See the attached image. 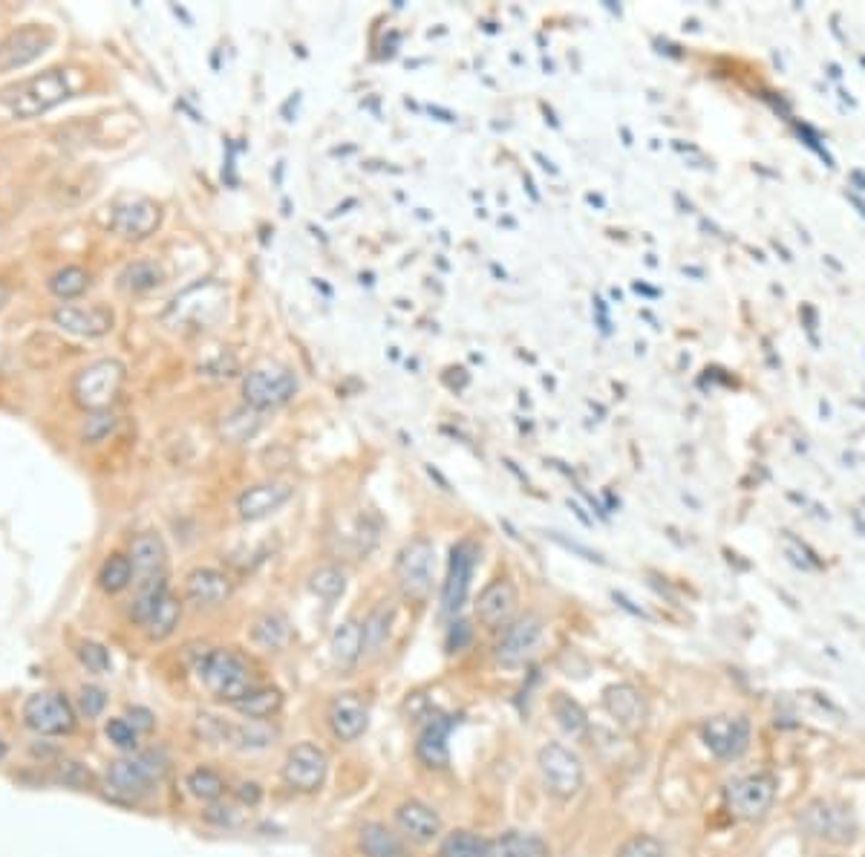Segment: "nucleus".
I'll list each match as a JSON object with an SVG mask.
<instances>
[{
  "label": "nucleus",
  "mask_w": 865,
  "mask_h": 857,
  "mask_svg": "<svg viewBox=\"0 0 865 857\" xmlns=\"http://www.w3.org/2000/svg\"><path fill=\"white\" fill-rule=\"evenodd\" d=\"M185 598L197 609H214L231 598V580L220 569L199 566L185 578Z\"/></svg>",
  "instance_id": "obj_23"
},
{
  "label": "nucleus",
  "mask_w": 865,
  "mask_h": 857,
  "mask_svg": "<svg viewBox=\"0 0 865 857\" xmlns=\"http://www.w3.org/2000/svg\"><path fill=\"white\" fill-rule=\"evenodd\" d=\"M280 707H283V693H280L277 687H260V684H257L254 690H248L240 702H234V710H237L240 716L251 719V722H266V719H272V716L280 713Z\"/></svg>",
  "instance_id": "obj_30"
},
{
  "label": "nucleus",
  "mask_w": 865,
  "mask_h": 857,
  "mask_svg": "<svg viewBox=\"0 0 865 857\" xmlns=\"http://www.w3.org/2000/svg\"><path fill=\"white\" fill-rule=\"evenodd\" d=\"M603 707H606V713L618 722L620 728H626V731H638L643 725V719H646L643 696L632 684H612V687H606Z\"/></svg>",
  "instance_id": "obj_24"
},
{
  "label": "nucleus",
  "mask_w": 865,
  "mask_h": 857,
  "mask_svg": "<svg viewBox=\"0 0 865 857\" xmlns=\"http://www.w3.org/2000/svg\"><path fill=\"white\" fill-rule=\"evenodd\" d=\"M396 826L404 840L427 846L442 834V817L439 811L421 800H404L396 808Z\"/></svg>",
  "instance_id": "obj_21"
},
{
  "label": "nucleus",
  "mask_w": 865,
  "mask_h": 857,
  "mask_svg": "<svg viewBox=\"0 0 865 857\" xmlns=\"http://www.w3.org/2000/svg\"><path fill=\"white\" fill-rule=\"evenodd\" d=\"M329 728L335 733V739L341 742H355L358 736H364L367 725H370V710L361 702V696L355 693H338L329 702Z\"/></svg>",
  "instance_id": "obj_22"
},
{
  "label": "nucleus",
  "mask_w": 865,
  "mask_h": 857,
  "mask_svg": "<svg viewBox=\"0 0 865 857\" xmlns=\"http://www.w3.org/2000/svg\"><path fill=\"white\" fill-rule=\"evenodd\" d=\"M179 621H182V604H179L176 595L168 592V595L162 598V604L156 606V612L150 615V621L145 624V632H148V638H153V641H165V638H171L173 632H176Z\"/></svg>",
  "instance_id": "obj_34"
},
{
  "label": "nucleus",
  "mask_w": 865,
  "mask_h": 857,
  "mask_svg": "<svg viewBox=\"0 0 865 857\" xmlns=\"http://www.w3.org/2000/svg\"><path fill=\"white\" fill-rule=\"evenodd\" d=\"M116 425H119V419H116L113 410H96V413H90V416L84 419L81 439H84L87 445H99V442H104V439L116 430Z\"/></svg>",
  "instance_id": "obj_41"
},
{
  "label": "nucleus",
  "mask_w": 865,
  "mask_h": 857,
  "mask_svg": "<svg viewBox=\"0 0 865 857\" xmlns=\"http://www.w3.org/2000/svg\"><path fill=\"white\" fill-rule=\"evenodd\" d=\"M537 768H540L545 791H548L554 800H571V797L583 788V782H586L583 759L577 757L571 748L560 745V742H548V745L540 748Z\"/></svg>",
  "instance_id": "obj_6"
},
{
  "label": "nucleus",
  "mask_w": 865,
  "mask_h": 857,
  "mask_svg": "<svg viewBox=\"0 0 865 857\" xmlns=\"http://www.w3.org/2000/svg\"><path fill=\"white\" fill-rule=\"evenodd\" d=\"M162 223V208L148 197H124L113 205L110 228L122 240H148Z\"/></svg>",
  "instance_id": "obj_14"
},
{
  "label": "nucleus",
  "mask_w": 865,
  "mask_h": 857,
  "mask_svg": "<svg viewBox=\"0 0 865 857\" xmlns=\"http://www.w3.org/2000/svg\"><path fill=\"white\" fill-rule=\"evenodd\" d=\"M165 771H168V762L156 751L116 759L107 768V788H110V794H116L122 800H139V797H148L156 788V782L165 777Z\"/></svg>",
  "instance_id": "obj_3"
},
{
  "label": "nucleus",
  "mask_w": 865,
  "mask_h": 857,
  "mask_svg": "<svg viewBox=\"0 0 865 857\" xmlns=\"http://www.w3.org/2000/svg\"><path fill=\"white\" fill-rule=\"evenodd\" d=\"M52 41H55V35L44 26H24V29L9 32L0 41V73H12V70H21L26 64L38 61L44 52L50 50Z\"/></svg>",
  "instance_id": "obj_16"
},
{
  "label": "nucleus",
  "mask_w": 865,
  "mask_h": 857,
  "mask_svg": "<svg viewBox=\"0 0 865 857\" xmlns=\"http://www.w3.org/2000/svg\"><path fill=\"white\" fill-rule=\"evenodd\" d=\"M73 96V81L67 70H47L41 76L24 78L0 90V116L3 119H38L52 107Z\"/></svg>",
  "instance_id": "obj_1"
},
{
  "label": "nucleus",
  "mask_w": 865,
  "mask_h": 857,
  "mask_svg": "<svg viewBox=\"0 0 865 857\" xmlns=\"http://www.w3.org/2000/svg\"><path fill=\"white\" fill-rule=\"evenodd\" d=\"M194 670H197L199 679L205 681V687L217 699L228 702V705L240 702L248 690L257 687L248 661L240 653H234V650H208V647H202V653L194 661Z\"/></svg>",
  "instance_id": "obj_2"
},
{
  "label": "nucleus",
  "mask_w": 865,
  "mask_h": 857,
  "mask_svg": "<svg viewBox=\"0 0 865 857\" xmlns=\"http://www.w3.org/2000/svg\"><path fill=\"white\" fill-rule=\"evenodd\" d=\"M358 849L364 857H410L407 840L384 823H364L358 832Z\"/></svg>",
  "instance_id": "obj_26"
},
{
  "label": "nucleus",
  "mask_w": 865,
  "mask_h": 857,
  "mask_svg": "<svg viewBox=\"0 0 865 857\" xmlns=\"http://www.w3.org/2000/svg\"><path fill=\"white\" fill-rule=\"evenodd\" d=\"M393 606L387 604H378L375 609H370V615L364 618V624H361V632H364V650H370V653H378L384 644H387V638H390V627H393Z\"/></svg>",
  "instance_id": "obj_36"
},
{
  "label": "nucleus",
  "mask_w": 865,
  "mask_h": 857,
  "mask_svg": "<svg viewBox=\"0 0 865 857\" xmlns=\"http://www.w3.org/2000/svg\"><path fill=\"white\" fill-rule=\"evenodd\" d=\"M551 537H554V540H557V543H560V546H566V549H571V552H577V555H583V557H586V560H600V557L592 555V552H589V549H583V546H577V543H569V540H563V537H560V534H551Z\"/></svg>",
  "instance_id": "obj_50"
},
{
  "label": "nucleus",
  "mask_w": 865,
  "mask_h": 857,
  "mask_svg": "<svg viewBox=\"0 0 865 857\" xmlns=\"http://www.w3.org/2000/svg\"><path fill=\"white\" fill-rule=\"evenodd\" d=\"M78 658H81V664H84L90 673H99V676H104V673H110V670H113V658H110V650H107L104 644H96V641H84V644L78 647Z\"/></svg>",
  "instance_id": "obj_43"
},
{
  "label": "nucleus",
  "mask_w": 865,
  "mask_h": 857,
  "mask_svg": "<svg viewBox=\"0 0 865 857\" xmlns=\"http://www.w3.org/2000/svg\"><path fill=\"white\" fill-rule=\"evenodd\" d=\"M545 632H548V624L540 612H525L514 618L502 635L496 641L494 656L502 667H522L528 664L531 658L537 656V650L543 647Z\"/></svg>",
  "instance_id": "obj_8"
},
{
  "label": "nucleus",
  "mask_w": 865,
  "mask_h": 857,
  "mask_svg": "<svg viewBox=\"0 0 865 857\" xmlns=\"http://www.w3.org/2000/svg\"><path fill=\"white\" fill-rule=\"evenodd\" d=\"M537 159H540V162H543V168H545V171H551V174H554V165H551V162H548V159H545L543 153H537Z\"/></svg>",
  "instance_id": "obj_52"
},
{
  "label": "nucleus",
  "mask_w": 865,
  "mask_h": 857,
  "mask_svg": "<svg viewBox=\"0 0 865 857\" xmlns=\"http://www.w3.org/2000/svg\"><path fill=\"white\" fill-rule=\"evenodd\" d=\"M6 757V742H3V739H0V759Z\"/></svg>",
  "instance_id": "obj_53"
},
{
  "label": "nucleus",
  "mask_w": 865,
  "mask_h": 857,
  "mask_svg": "<svg viewBox=\"0 0 865 857\" xmlns=\"http://www.w3.org/2000/svg\"><path fill=\"white\" fill-rule=\"evenodd\" d=\"M309 589L318 595V598H326V601H335L346 592V572L338 569V566H321L309 575Z\"/></svg>",
  "instance_id": "obj_40"
},
{
  "label": "nucleus",
  "mask_w": 865,
  "mask_h": 857,
  "mask_svg": "<svg viewBox=\"0 0 865 857\" xmlns=\"http://www.w3.org/2000/svg\"><path fill=\"white\" fill-rule=\"evenodd\" d=\"M453 728V719L447 716H430L421 725L419 739H416V757L427 765V768H447L450 765V751H447V736Z\"/></svg>",
  "instance_id": "obj_25"
},
{
  "label": "nucleus",
  "mask_w": 865,
  "mask_h": 857,
  "mask_svg": "<svg viewBox=\"0 0 865 857\" xmlns=\"http://www.w3.org/2000/svg\"><path fill=\"white\" fill-rule=\"evenodd\" d=\"M329 653H332V661L335 667L341 670H349L358 664V658L364 653V632H361V624L358 621H344L338 624L332 638H329Z\"/></svg>",
  "instance_id": "obj_28"
},
{
  "label": "nucleus",
  "mask_w": 865,
  "mask_h": 857,
  "mask_svg": "<svg viewBox=\"0 0 865 857\" xmlns=\"http://www.w3.org/2000/svg\"><path fill=\"white\" fill-rule=\"evenodd\" d=\"M185 788H188L191 797H197V800H202V803H214V800H220V797L225 794V780L220 771L199 765V768H194V771H188V777H185Z\"/></svg>",
  "instance_id": "obj_37"
},
{
  "label": "nucleus",
  "mask_w": 865,
  "mask_h": 857,
  "mask_svg": "<svg viewBox=\"0 0 865 857\" xmlns=\"http://www.w3.org/2000/svg\"><path fill=\"white\" fill-rule=\"evenodd\" d=\"M248 638H251L254 647L274 653V650H283V647L289 644L292 624H289V618H286L283 612H263V615L254 618V624H251V630H248Z\"/></svg>",
  "instance_id": "obj_27"
},
{
  "label": "nucleus",
  "mask_w": 865,
  "mask_h": 857,
  "mask_svg": "<svg viewBox=\"0 0 865 857\" xmlns=\"http://www.w3.org/2000/svg\"><path fill=\"white\" fill-rule=\"evenodd\" d=\"M263 428V413L254 410V407H234L228 416H223L220 422V436L231 445H243L248 439H254V433Z\"/></svg>",
  "instance_id": "obj_31"
},
{
  "label": "nucleus",
  "mask_w": 865,
  "mask_h": 857,
  "mask_svg": "<svg viewBox=\"0 0 865 857\" xmlns=\"http://www.w3.org/2000/svg\"><path fill=\"white\" fill-rule=\"evenodd\" d=\"M24 722L41 736H64L75 728V710L58 693H35L24 702Z\"/></svg>",
  "instance_id": "obj_13"
},
{
  "label": "nucleus",
  "mask_w": 865,
  "mask_h": 857,
  "mask_svg": "<svg viewBox=\"0 0 865 857\" xmlns=\"http://www.w3.org/2000/svg\"><path fill=\"white\" fill-rule=\"evenodd\" d=\"M473 638V627L468 621H453L450 630H447V650L450 653H462Z\"/></svg>",
  "instance_id": "obj_47"
},
{
  "label": "nucleus",
  "mask_w": 865,
  "mask_h": 857,
  "mask_svg": "<svg viewBox=\"0 0 865 857\" xmlns=\"http://www.w3.org/2000/svg\"><path fill=\"white\" fill-rule=\"evenodd\" d=\"M776 800V777L773 774H747L742 780L730 782L724 791L727 811L739 820H759L765 817Z\"/></svg>",
  "instance_id": "obj_9"
},
{
  "label": "nucleus",
  "mask_w": 865,
  "mask_h": 857,
  "mask_svg": "<svg viewBox=\"0 0 865 857\" xmlns=\"http://www.w3.org/2000/svg\"><path fill=\"white\" fill-rule=\"evenodd\" d=\"M326 774H329V757H326V751H323L321 745H315V742H300V745H295V748L286 754V762H283V782H286L292 791L312 794V791H318L323 782H326Z\"/></svg>",
  "instance_id": "obj_12"
},
{
  "label": "nucleus",
  "mask_w": 865,
  "mask_h": 857,
  "mask_svg": "<svg viewBox=\"0 0 865 857\" xmlns=\"http://www.w3.org/2000/svg\"><path fill=\"white\" fill-rule=\"evenodd\" d=\"M396 580L407 598H427L436 580V546L427 537H413L396 555Z\"/></svg>",
  "instance_id": "obj_7"
},
{
  "label": "nucleus",
  "mask_w": 865,
  "mask_h": 857,
  "mask_svg": "<svg viewBox=\"0 0 865 857\" xmlns=\"http://www.w3.org/2000/svg\"><path fill=\"white\" fill-rule=\"evenodd\" d=\"M488 843L482 834L470 832V829H456L442 837L439 843V857H485Z\"/></svg>",
  "instance_id": "obj_35"
},
{
  "label": "nucleus",
  "mask_w": 865,
  "mask_h": 857,
  "mask_svg": "<svg viewBox=\"0 0 865 857\" xmlns=\"http://www.w3.org/2000/svg\"><path fill=\"white\" fill-rule=\"evenodd\" d=\"M485 857H551V846L540 834L508 832L488 843Z\"/></svg>",
  "instance_id": "obj_29"
},
{
  "label": "nucleus",
  "mask_w": 865,
  "mask_h": 857,
  "mask_svg": "<svg viewBox=\"0 0 865 857\" xmlns=\"http://www.w3.org/2000/svg\"><path fill=\"white\" fill-rule=\"evenodd\" d=\"M52 324L78 338H104L113 332L116 315L107 306H75V303H61L52 309Z\"/></svg>",
  "instance_id": "obj_17"
},
{
  "label": "nucleus",
  "mask_w": 865,
  "mask_h": 857,
  "mask_svg": "<svg viewBox=\"0 0 865 857\" xmlns=\"http://www.w3.org/2000/svg\"><path fill=\"white\" fill-rule=\"evenodd\" d=\"M701 742L718 759H739L750 748V722L744 716H713L701 725Z\"/></svg>",
  "instance_id": "obj_15"
},
{
  "label": "nucleus",
  "mask_w": 865,
  "mask_h": 857,
  "mask_svg": "<svg viewBox=\"0 0 865 857\" xmlns=\"http://www.w3.org/2000/svg\"><path fill=\"white\" fill-rule=\"evenodd\" d=\"M133 583V563L127 555H110L99 569V586L107 595H119Z\"/></svg>",
  "instance_id": "obj_38"
},
{
  "label": "nucleus",
  "mask_w": 865,
  "mask_h": 857,
  "mask_svg": "<svg viewBox=\"0 0 865 857\" xmlns=\"http://www.w3.org/2000/svg\"><path fill=\"white\" fill-rule=\"evenodd\" d=\"M618 857H667V849L652 834H632L618 849Z\"/></svg>",
  "instance_id": "obj_42"
},
{
  "label": "nucleus",
  "mask_w": 865,
  "mask_h": 857,
  "mask_svg": "<svg viewBox=\"0 0 865 857\" xmlns=\"http://www.w3.org/2000/svg\"><path fill=\"white\" fill-rule=\"evenodd\" d=\"M476 563H479V546L468 537L450 549L447 578L442 583V615H456L465 606Z\"/></svg>",
  "instance_id": "obj_11"
},
{
  "label": "nucleus",
  "mask_w": 865,
  "mask_h": 857,
  "mask_svg": "<svg viewBox=\"0 0 865 857\" xmlns=\"http://www.w3.org/2000/svg\"><path fill=\"white\" fill-rule=\"evenodd\" d=\"M9 295H12V292H9V286H6V283L0 280V309H3L6 303H9Z\"/></svg>",
  "instance_id": "obj_51"
},
{
  "label": "nucleus",
  "mask_w": 865,
  "mask_h": 857,
  "mask_svg": "<svg viewBox=\"0 0 865 857\" xmlns=\"http://www.w3.org/2000/svg\"><path fill=\"white\" fill-rule=\"evenodd\" d=\"M551 716H554L557 725L569 733V736H574V739H583V736L589 733V716H586V710H583L580 702H574L571 696H566V693H557V696L551 699Z\"/></svg>",
  "instance_id": "obj_33"
},
{
  "label": "nucleus",
  "mask_w": 865,
  "mask_h": 857,
  "mask_svg": "<svg viewBox=\"0 0 865 857\" xmlns=\"http://www.w3.org/2000/svg\"><path fill=\"white\" fill-rule=\"evenodd\" d=\"M127 722L136 728V731H153V713H150L148 707H130V713H127Z\"/></svg>",
  "instance_id": "obj_48"
},
{
  "label": "nucleus",
  "mask_w": 865,
  "mask_h": 857,
  "mask_svg": "<svg viewBox=\"0 0 865 857\" xmlns=\"http://www.w3.org/2000/svg\"><path fill=\"white\" fill-rule=\"evenodd\" d=\"M107 707V693L96 687V684H87L78 690V713L87 716V719H99Z\"/></svg>",
  "instance_id": "obj_46"
},
{
  "label": "nucleus",
  "mask_w": 865,
  "mask_h": 857,
  "mask_svg": "<svg viewBox=\"0 0 865 857\" xmlns=\"http://www.w3.org/2000/svg\"><path fill=\"white\" fill-rule=\"evenodd\" d=\"M799 826L816 840H831V843H851L857 832L851 811L831 800H811L799 811Z\"/></svg>",
  "instance_id": "obj_10"
},
{
  "label": "nucleus",
  "mask_w": 865,
  "mask_h": 857,
  "mask_svg": "<svg viewBox=\"0 0 865 857\" xmlns=\"http://www.w3.org/2000/svg\"><path fill=\"white\" fill-rule=\"evenodd\" d=\"M130 563H133V583H156L168 580V549L156 531H142L130 543Z\"/></svg>",
  "instance_id": "obj_19"
},
{
  "label": "nucleus",
  "mask_w": 865,
  "mask_h": 857,
  "mask_svg": "<svg viewBox=\"0 0 865 857\" xmlns=\"http://www.w3.org/2000/svg\"><path fill=\"white\" fill-rule=\"evenodd\" d=\"M55 780L64 782L67 788H90V785H93V774H90V768H84L81 762L64 759V762L55 765Z\"/></svg>",
  "instance_id": "obj_44"
},
{
  "label": "nucleus",
  "mask_w": 865,
  "mask_h": 857,
  "mask_svg": "<svg viewBox=\"0 0 865 857\" xmlns=\"http://www.w3.org/2000/svg\"><path fill=\"white\" fill-rule=\"evenodd\" d=\"M260 797H263V791H260L257 782H240V785H237V800H240L243 806L254 808L260 803Z\"/></svg>",
  "instance_id": "obj_49"
},
{
  "label": "nucleus",
  "mask_w": 865,
  "mask_h": 857,
  "mask_svg": "<svg viewBox=\"0 0 865 857\" xmlns=\"http://www.w3.org/2000/svg\"><path fill=\"white\" fill-rule=\"evenodd\" d=\"M104 733H107V739H110L116 748H122V751H136V745H139V731H136L127 719H110V722L104 725Z\"/></svg>",
  "instance_id": "obj_45"
},
{
  "label": "nucleus",
  "mask_w": 865,
  "mask_h": 857,
  "mask_svg": "<svg viewBox=\"0 0 865 857\" xmlns=\"http://www.w3.org/2000/svg\"><path fill=\"white\" fill-rule=\"evenodd\" d=\"M519 604V592L517 586L508 578H494L482 592H479V601H476V621L488 630H502L514 621V612H517Z\"/></svg>",
  "instance_id": "obj_18"
},
{
  "label": "nucleus",
  "mask_w": 865,
  "mask_h": 857,
  "mask_svg": "<svg viewBox=\"0 0 865 857\" xmlns=\"http://www.w3.org/2000/svg\"><path fill=\"white\" fill-rule=\"evenodd\" d=\"M124 384V364L116 358H101L87 364L73 379V399L87 413L110 410V404L119 399Z\"/></svg>",
  "instance_id": "obj_4"
},
{
  "label": "nucleus",
  "mask_w": 865,
  "mask_h": 857,
  "mask_svg": "<svg viewBox=\"0 0 865 857\" xmlns=\"http://www.w3.org/2000/svg\"><path fill=\"white\" fill-rule=\"evenodd\" d=\"M87 286H90V275L81 266H64L50 278V292L61 301H73L78 295H84Z\"/></svg>",
  "instance_id": "obj_39"
},
{
  "label": "nucleus",
  "mask_w": 865,
  "mask_h": 857,
  "mask_svg": "<svg viewBox=\"0 0 865 857\" xmlns=\"http://www.w3.org/2000/svg\"><path fill=\"white\" fill-rule=\"evenodd\" d=\"M297 376L277 361H266L257 364L254 370H248L243 379V402L254 410H272L280 404L292 402V396L297 393Z\"/></svg>",
  "instance_id": "obj_5"
},
{
  "label": "nucleus",
  "mask_w": 865,
  "mask_h": 857,
  "mask_svg": "<svg viewBox=\"0 0 865 857\" xmlns=\"http://www.w3.org/2000/svg\"><path fill=\"white\" fill-rule=\"evenodd\" d=\"M292 497H295V488L289 482H280V479L257 482V485H248L246 491L237 497V511L243 520L254 523V520H263L274 511H280Z\"/></svg>",
  "instance_id": "obj_20"
},
{
  "label": "nucleus",
  "mask_w": 865,
  "mask_h": 857,
  "mask_svg": "<svg viewBox=\"0 0 865 857\" xmlns=\"http://www.w3.org/2000/svg\"><path fill=\"white\" fill-rule=\"evenodd\" d=\"M119 283L127 292H150L165 283V269L156 260H133L122 269Z\"/></svg>",
  "instance_id": "obj_32"
}]
</instances>
